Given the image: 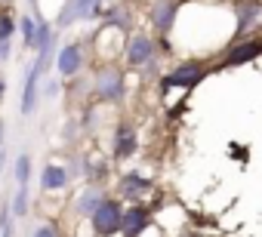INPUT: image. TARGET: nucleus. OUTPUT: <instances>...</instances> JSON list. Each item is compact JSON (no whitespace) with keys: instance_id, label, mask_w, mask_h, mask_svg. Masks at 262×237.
I'll list each match as a JSON object with an SVG mask.
<instances>
[{"instance_id":"nucleus-16","label":"nucleus","mask_w":262,"mask_h":237,"mask_svg":"<svg viewBox=\"0 0 262 237\" xmlns=\"http://www.w3.org/2000/svg\"><path fill=\"white\" fill-rule=\"evenodd\" d=\"M102 22L120 28L123 34H129V31H133V7H129V4H114L111 10H105Z\"/></svg>"},{"instance_id":"nucleus-4","label":"nucleus","mask_w":262,"mask_h":237,"mask_svg":"<svg viewBox=\"0 0 262 237\" xmlns=\"http://www.w3.org/2000/svg\"><path fill=\"white\" fill-rule=\"evenodd\" d=\"M231 16H234V31H231L228 43L256 37L262 31V0H234Z\"/></svg>"},{"instance_id":"nucleus-28","label":"nucleus","mask_w":262,"mask_h":237,"mask_svg":"<svg viewBox=\"0 0 262 237\" xmlns=\"http://www.w3.org/2000/svg\"><path fill=\"white\" fill-rule=\"evenodd\" d=\"M13 234H16V228H13V225H10V228H0V237H13Z\"/></svg>"},{"instance_id":"nucleus-17","label":"nucleus","mask_w":262,"mask_h":237,"mask_svg":"<svg viewBox=\"0 0 262 237\" xmlns=\"http://www.w3.org/2000/svg\"><path fill=\"white\" fill-rule=\"evenodd\" d=\"M19 34H22V46L28 53H37V19L31 13H25L19 19Z\"/></svg>"},{"instance_id":"nucleus-23","label":"nucleus","mask_w":262,"mask_h":237,"mask_svg":"<svg viewBox=\"0 0 262 237\" xmlns=\"http://www.w3.org/2000/svg\"><path fill=\"white\" fill-rule=\"evenodd\" d=\"M59 92H62V83H59L56 77H43V80H40V96H43V99H56Z\"/></svg>"},{"instance_id":"nucleus-14","label":"nucleus","mask_w":262,"mask_h":237,"mask_svg":"<svg viewBox=\"0 0 262 237\" xmlns=\"http://www.w3.org/2000/svg\"><path fill=\"white\" fill-rule=\"evenodd\" d=\"M40 80L43 74L37 71V65L31 62V68L25 71L22 77V117H31L37 111V102H40Z\"/></svg>"},{"instance_id":"nucleus-3","label":"nucleus","mask_w":262,"mask_h":237,"mask_svg":"<svg viewBox=\"0 0 262 237\" xmlns=\"http://www.w3.org/2000/svg\"><path fill=\"white\" fill-rule=\"evenodd\" d=\"M120 62H123V68H133V71H142V68L161 62L158 37H151L148 31H129L126 34V43H123Z\"/></svg>"},{"instance_id":"nucleus-20","label":"nucleus","mask_w":262,"mask_h":237,"mask_svg":"<svg viewBox=\"0 0 262 237\" xmlns=\"http://www.w3.org/2000/svg\"><path fill=\"white\" fill-rule=\"evenodd\" d=\"M68 176L71 179H83L86 182V154H74V157H68Z\"/></svg>"},{"instance_id":"nucleus-7","label":"nucleus","mask_w":262,"mask_h":237,"mask_svg":"<svg viewBox=\"0 0 262 237\" xmlns=\"http://www.w3.org/2000/svg\"><path fill=\"white\" fill-rule=\"evenodd\" d=\"M256 59H262V37H247V40L225 43L219 68H241V65H250Z\"/></svg>"},{"instance_id":"nucleus-21","label":"nucleus","mask_w":262,"mask_h":237,"mask_svg":"<svg viewBox=\"0 0 262 237\" xmlns=\"http://www.w3.org/2000/svg\"><path fill=\"white\" fill-rule=\"evenodd\" d=\"M19 31V19L13 16V10H4L0 13V37H13Z\"/></svg>"},{"instance_id":"nucleus-29","label":"nucleus","mask_w":262,"mask_h":237,"mask_svg":"<svg viewBox=\"0 0 262 237\" xmlns=\"http://www.w3.org/2000/svg\"><path fill=\"white\" fill-rule=\"evenodd\" d=\"M28 4H31V13H37V0H28Z\"/></svg>"},{"instance_id":"nucleus-8","label":"nucleus","mask_w":262,"mask_h":237,"mask_svg":"<svg viewBox=\"0 0 262 237\" xmlns=\"http://www.w3.org/2000/svg\"><path fill=\"white\" fill-rule=\"evenodd\" d=\"M151 222H155L151 203H129V206H123L120 237H145L148 228H151Z\"/></svg>"},{"instance_id":"nucleus-5","label":"nucleus","mask_w":262,"mask_h":237,"mask_svg":"<svg viewBox=\"0 0 262 237\" xmlns=\"http://www.w3.org/2000/svg\"><path fill=\"white\" fill-rule=\"evenodd\" d=\"M120 219H123V203L114 194H108L99 203V209L90 216L93 237H120Z\"/></svg>"},{"instance_id":"nucleus-27","label":"nucleus","mask_w":262,"mask_h":237,"mask_svg":"<svg viewBox=\"0 0 262 237\" xmlns=\"http://www.w3.org/2000/svg\"><path fill=\"white\" fill-rule=\"evenodd\" d=\"M4 96H7V77L0 74V102H4Z\"/></svg>"},{"instance_id":"nucleus-25","label":"nucleus","mask_w":262,"mask_h":237,"mask_svg":"<svg viewBox=\"0 0 262 237\" xmlns=\"http://www.w3.org/2000/svg\"><path fill=\"white\" fill-rule=\"evenodd\" d=\"M228 154H234V157H244V160L250 157V151H247V148H241V145H228Z\"/></svg>"},{"instance_id":"nucleus-9","label":"nucleus","mask_w":262,"mask_h":237,"mask_svg":"<svg viewBox=\"0 0 262 237\" xmlns=\"http://www.w3.org/2000/svg\"><path fill=\"white\" fill-rule=\"evenodd\" d=\"M179 10H182V0H155L148 7V25L155 28L158 37H170L173 28H176V19H179Z\"/></svg>"},{"instance_id":"nucleus-15","label":"nucleus","mask_w":262,"mask_h":237,"mask_svg":"<svg viewBox=\"0 0 262 237\" xmlns=\"http://www.w3.org/2000/svg\"><path fill=\"white\" fill-rule=\"evenodd\" d=\"M93 4H96V0H65L62 10H59V16H56V28L62 31V28H71V25L83 22L90 16Z\"/></svg>"},{"instance_id":"nucleus-24","label":"nucleus","mask_w":262,"mask_h":237,"mask_svg":"<svg viewBox=\"0 0 262 237\" xmlns=\"http://www.w3.org/2000/svg\"><path fill=\"white\" fill-rule=\"evenodd\" d=\"M10 56H13V37H0V65L10 62Z\"/></svg>"},{"instance_id":"nucleus-12","label":"nucleus","mask_w":262,"mask_h":237,"mask_svg":"<svg viewBox=\"0 0 262 237\" xmlns=\"http://www.w3.org/2000/svg\"><path fill=\"white\" fill-rule=\"evenodd\" d=\"M108 194H111V191H108V185L86 182V185L74 194V200H71V212H74L77 219H86V222H90V216L99 209V203H102Z\"/></svg>"},{"instance_id":"nucleus-13","label":"nucleus","mask_w":262,"mask_h":237,"mask_svg":"<svg viewBox=\"0 0 262 237\" xmlns=\"http://www.w3.org/2000/svg\"><path fill=\"white\" fill-rule=\"evenodd\" d=\"M68 185H71L68 167L59 160H47L40 170V191L43 194H62V191H68Z\"/></svg>"},{"instance_id":"nucleus-22","label":"nucleus","mask_w":262,"mask_h":237,"mask_svg":"<svg viewBox=\"0 0 262 237\" xmlns=\"http://www.w3.org/2000/svg\"><path fill=\"white\" fill-rule=\"evenodd\" d=\"M31 237H62V228H59V222H40L31 231Z\"/></svg>"},{"instance_id":"nucleus-31","label":"nucleus","mask_w":262,"mask_h":237,"mask_svg":"<svg viewBox=\"0 0 262 237\" xmlns=\"http://www.w3.org/2000/svg\"><path fill=\"white\" fill-rule=\"evenodd\" d=\"M111 4H123V0H111Z\"/></svg>"},{"instance_id":"nucleus-2","label":"nucleus","mask_w":262,"mask_h":237,"mask_svg":"<svg viewBox=\"0 0 262 237\" xmlns=\"http://www.w3.org/2000/svg\"><path fill=\"white\" fill-rule=\"evenodd\" d=\"M93 99L96 102H105V105H120L123 99H126V89H129V83H126V68L123 65H117V62H111V65H99L96 71H93Z\"/></svg>"},{"instance_id":"nucleus-26","label":"nucleus","mask_w":262,"mask_h":237,"mask_svg":"<svg viewBox=\"0 0 262 237\" xmlns=\"http://www.w3.org/2000/svg\"><path fill=\"white\" fill-rule=\"evenodd\" d=\"M4 139H7V124H4V117H0V148H4Z\"/></svg>"},{"instance_id":"nucleus-10","label":"nucleus","mask_w":262,"mask_h":237,"mask_svg":"<svg viewBox=\"0 0 262 237\" xmlns=\"http://www.w3.org/2000/svg\"><path fill=\"white\" fill-rule=\"evenodd\" d=\"M56 74L59 77H68V80H74V77H80L83 74V68H86V46L80 43V40H74V43H65L59 53H56Z\"/></svg>"},{"instance_id":"nucleus-11","label":"nucleus","mask_w":262,"mask_h":237,"mask_svg":"<svg viewBox=\"0 0 262 237\" xmlns=\"http://www.w3.org/2000/svg\"><path fill=\"white\" fill-rule=\"evenodd\" d=\"M139 151V130L129 124V121H120L111 133V160H129Z\"/></svg>"},{"instance_id":"nucleus-30","label":"nucleus","mask_w":262,"mask_h":237,"mask_svg":"<svg viewBox=\"0 0 262 237\" xmlns=\"http://www.w3.org/2000/svg\"><path fill=\"white\" fill-rule=\"evenodd\" d=\"M0 4H4V7H10V4H13V0H0Z\"/></svg>"},{"instance_id":"nucleus-1","label":"nucleus","mask_w":262,"mask_h":237,"mask_svg":"<svg viewBox=\"0 0 262 237\" xmlns=\"http://www.w3.org/2000/svg\"><path fill=\"white\" fill-rule=\"evenodd\" d=\"M210 71H213V68H210L204 59H185V62L173 65L170 71H164V74H161L158 89H161V96H170L173 89L191 92L194 86H201V83L210 77Z\"/></svg>"},{"instance_id":"nucleus-19","label":"nucleus","mask_w":262,"mask_h":237,"mask_svg":"<svg viewBox=\"0 0 262 237\" xmlns=\"http://www.w3.org/2000/svg\"><path fill=\"white\" fill-rule=\"evenodd\" d=\"M10 209H13V219H22L28 212V185H16V194L10 197Z\"/></svg>"},{"instance_id":"nucleus-18","label":"nucleus","mask_w":262,"mask_h":237,"mask_svg":"<svg viewBox=\"0 0 262 237\" xmlns=\"http://www.w3.org/2000/svg\"><path fill=\"white\" fill-rule=\"evenodd\" d=\"M13 176H16V185H22V188L31 182V157H28V154H19V157H16Z\"/></svg>"},{"instance_id":"nucleus-6","label":"nucleus","mask_w":262,"mask_h":237,"mask_svg":"<svg viewBox=\"0 0 262 237\" xmlns=\"http://www.w3.org/2000/svg\"><path fill=\"white\" fill-rule=\"evenodd\" d=\"M155 191V179L139 173V170H123L117 176V185H114V197L123 203H145V197Z\"/></svg>"}]
</instances>
